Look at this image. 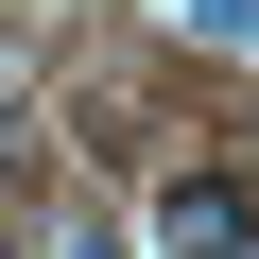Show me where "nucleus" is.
<instances>
[{
	"label": "nucleus",
	"mask_w": 259,
	"mask_h": 259,
	"mask_svg": "<svg viewBox=\"0 0 259 259\" xmlns=\"http://www.w3.org/2000/svg\"><path fill=\"white\" fill-rule=\"evenodd\" d=\"M190 35L207 52H259V0H190Z\"/></svg>",
	"instance_id": "obj_2"
},
{
	"label": "nucleus",
	"mask_w": 259,
	"mask_h": 259,
	"mask_svg": "<svg viewBox=\"0 0 259 259\" xmlns=\"http://www.w3.org/2000/svg\"><path fill=\"white\" fill-rule=\"evenodd\" d=\"M156 242H173V259H259V190H242V173H173V190H156Z\"/></svg>",
	"instance_id": "obj_1"
}]
</instances>
